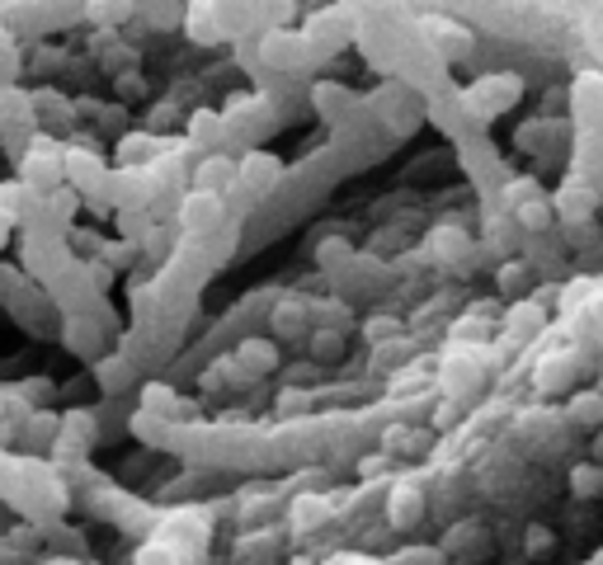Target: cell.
Masks as SVG:
<instances>
[{
  "label": "cell",
  "instance_id": "obj_1",
  "mask_svg": "<svg viewBox=\"0 0 603 565\" xmlns=\"http://www.w3.org/2000/svg\"><path fill=\"white\" fill-rule=\"evenodd\" d=\"M62 141H52L48 132H33L29 137V147H24V156H19V185H24L29 194H52L57 185H62Z\"/></svg>",
  "mask_w": 603,
  "mask_h": 565
},
{
  "label": "cell",
  "instance_id": "obj_2",
  "mask_svg": "<svg viewBox=\"0 0 603 565\" xmlns=\"http://www.w3.org/2000/svg\"><path fill=\"white\" fill-rule=\"evenodd\" d=\"M175 221H179V231H185V236L208 240L227 221V198L223 194H208V189H189L185 198H179Z\"/></svg>",
  "mask_w": 603,
  "mask_h": 565
},
{
  "label": "cell",
  "instance_id": "obj_3",
  "mask_svg": "<svg viewBox=\"0 0 603 565\" xmlns=\"http://www.w3.org/2000/svg\"><path fill=\"white\" fill-rule=\"evenodd\" d=\"M67 259L71 255L62 250V236L57 231H19V269H24L33 282H48Z\"/></svg>",
  "mask_w": 603,
  "mask_h": 565
},
{
  "label": "cell",
  "instance_id": "obj_4",
  "mask_svg": "<svg viewBox=\"0 0 603 565\" xmlns=\"http://www.w3.org/2000/svg\"><path fill=\"white\" fill-rule=\"evenodd\" d=\"M105 179H109V166L99 160V151H86V147L62 151V185H71L80 198H99L105 194Z\"/></svg>",
  "mask_w": 603,
  "mask_h": 565
},
{
  "label": "cell",
  "instance_id": "obj_5",
  "mask_svg": "<svg viewBox=\"0 0 603 565\" xmlns=\"http://www.w3.org/2000/svg\"><path fill=\"white\" fill-rule=\"evenodd\" d=\"M278 179H284V160L274 151H246L236 160V185L246 189L250 198H265L278 189Z\"/></svg>",
  "mask_w": 603,
  "mask_h": 565
},
{
  "label": "cell",
  "instance_id": "obj_6",
  "mask_svg": "<svg viewBox=\"0 0 603 565\" xmlns=\"http://www.w3.org/2000/svg\"><path fill=\"white\" fill-rule=\"evenodd\" d=\"M259 48H265V62L278 67V71H302V67H312L316 57H320V52L307 43V38H302V33H288V29H269Z\"/></svg>",
  "mask_w": 603,
  "mask_h": 565
},
{
  "label": "cell",
  "instance_id": "obj_7",
  "mask_svg": "<svg viewBox=\"0 0 603 565\" xmlns=\"http://www.w3.org/2000/svg\"><path fill=\"white\" fill-rule=\"evenodd\" d=\"M462 99H467V109L476 118H495L500 109H510L514 99H518V80L514 76H481Z\"/></svg>",
  "mask_w": 603,
  "mask_h": 565
},
{
  "label": "cell",
  "instance_id": "obj_8",
  "mask_svg": "<svg viewBox=\"0 0 603 565\" xmlns=\"http://www.w3.org/2000/svg\"><path fill=\"white\" fill-rule=\"evenodd\" d=\"M599 208V194L594 185H585V179H566L556 194V217L566 221V227H580V221H590Z\"/></svg>",
  "mask_w": 603,
  "mask_h": 565
},
{
  "label": "cell",
  "instance_id": "obj_9",
  "mask_svg": "<svg viewBox=\"0 0 603 565\" xmlns=\"http://www.w3.org/2000/svg\"><path fill=\"white\" fill-rule=\"evenodd\" d=\"M194 189H208V194H227L236 185V160L227 151H204V160L194 166Z\"/></svg>",
  "mask_w": 603,
  "mask_h": 565
},
{
  "label": "cell",
  "instance_id": "obj_10",
  "mask_svg": "<svg viewBox=\"0 0 603 565\" xmlns=\"http://www.w3.org/2000/svg\"><path fill=\"white\" fill-rule=\"evenodd\" d=\"M349 10H326V14H316L307 29H302V38L316 48V52H330V48H339L349 38Z\"/></svg>",
  "mask_w": 603,
  "mask_h": 565
},
{
  "label": "cell",
  "instance_id": "obj_11",
  "mask_svg": "<svg viewBox=\"0 0 603 565\" xmlns=\"http://www.w3.org/2000/svg\"><path fill=\"white\" fill-rule=\"evenodd\" d=\"M189 147H198V151H217L227 141V118L223 113H212V109H198L194 118H189Z\"/></svg>",
  "mask_w": 603,
  "mask_h": 565
},
{
  "label": "cell",
  "instance_id": "obj_12",
  "mask_svg": "<svg viewBox=\"0 0 603 565\" xmlns=\"http://www.w3.org/2000/svg\"><path fill=\"white\" fill-rule=\"evenodd\" d=\"M160 151H166V141L151 137V132H128L123 141H118V160H123V166H132V170H147Z\"/></svg>",
  "mask_w": 603,
  "mask_h": 565
},
{
  "label": "cell",
  "instance_id": "obj_13",
  "mask_svg": "<svg viewBox=\"0 0 603 565\" xmlns=\"http://www.w3.org/2000/svg\"><path fill=\"white\" fill-rule=\"evenodd\" d=\"M387 518H392V528H415L419 518H425V495H419L415 486H396L392 499H387Z\"/></svg>",
  "mask_w": 603,
  "mask_h": 565
},
{
  "label": "cell",
  "instance_id": "obj_14",
  "mask_svg": "<svg viewBox=\"0 0 603 565\" xmlns=\"http://www.w3.org/2000/svg\"><path fill=\"white\" fill-rule=\"evenodd\" d=\"M62 345L76 349V354H90V358H95V349H99V330H95V320H90L86 311H71V316H67Z\"/></svg>",
  "mask_w": 603,
  "mask_h": 565
},
{
  "label": "cell",
  "instance_id": "obj_15",
  "mask_svg": "<svg viewBox=\"0 0 603 565\" xmlns=\"http://www.w3.org/2000/svg\"><path fill=\"white\" fill-rule=\"evenodd\" d=\"M542 326H547V316H542L537 301H514V307H510V339H514V345H524V339L542 335Z\"/></svg>",
  "mask_w": 603,
  "mask_h": 565
},
{
  "label": "cell",
  "instance_id": "obj_16",
  "mask_svg": "<svg viewBox=\"0 0 603 565\" xmlns=\"http://www.w3.org/2000/svg\"><path fill=\"white\" fill-rule=\"evenodd\" d=\"M95 381H99V387H105L109 396H113V391H123L128 381H132V358H123V354L95 358Z\"/></svg>",
  "mask_w": 603,
  "mask_h": 565
},
{
  "label": "cell",
  "instance_id": "obj_17",
  "mask_svg": "<svg viewBox=\"0 0 603 565\" xmlns=\"http://www.w3.org/2000/svg\"><path fill=\"white\" fill-rule=\"evenodd\" d=\"M86 14L95 24H123L132 19V0H86Z\"/></svg>",
  "mask_w": 603,
  "mask_h": 565
},
{
  "label": "cell",
  "instance_id": "obj_18",
  "mask_svg": "<svg viewBox=\"0 0 603 565\" xmlns=\"http://www.w3.org/2000/svg\"><path fill=\"white\" fill-rule=\"evenodd\" d=\"M566 415L575 424H603V391H575Z\"/></svg>",
  "mask_w": 603,
  "mask_h": 565
},
{
  "label": "cell",
  "instance_id": "obj_19",
  "mask_svg": "<svg viewBox=\"0 0 603 565\" xmlns=\"http://www.w3.org/2000/svg\"><path fill=\"white\" fill-rule=\"evenodd\" d=\"M240 363H246V373H269L278 363V349L265 345V339H246V345H240Z\"/></svg>",
  "mask_w": 603,
  "mask_h": 565
},
{
  "label": "cell",
  "instance_id": "obj_20",
  "mask_svg": "<svg viewBox=\"0 0 603 565\" xmlns=\"http://www.w3.org/2000/svg\"><path fill=\"white\" fill-rule=\"evenodd\" d=\"M571 490H575L580 499L603 495V467H594V462H580V467L571 472Z\"/></svg>",
  "mask_w": 603,
  "mask_h": 565
},
{
  "label": "cell",
  "instance_id": "obj_21",
  "mask_svg": "<svg viewBox=\"0 0 603 565\" xmlns=\"http://www.w3.org/2000/svg\"><path fill=\"white\" fill-rule=\"evenodd\" d=\"M189 38H194V43H217V38H227V33L217 29V19H212L208 6H194L189 10Z\"/></svg>",
  "mask_w": 603,
  "mask_h": 565
},
{
  "label": "cell",
  "instance_id": "obj_22",
  "mask_svg": "<svg viewBox=\"0 0 603 565\" xmlns=\"http://www.w3.org/2000/svg\"><path fill=\"white\" fill-rule=\"evenodd\" d=\"M142 415H156V419L175 415V391L160 387V381H147V387H142Z\"/></svg>",
  "mask_w": 603,
  "mask_h": 565
},
{
  "label": "cell",
  "instance_id": "obj_23",
  "mask_svg": "<svg viewBox=\"0 0 603 565\" xmlns=\"http://www.w3.org/2000/svg\"><path fill=\"white\" fill-rule=\"evenodd\" d=\"M29 282H33V278L19 269V265H0V307H10V301L29 288Z\"/></svg>",
  "mask_w": 603,
  "mask_h": 565
},
{
  "label": "cell",
  "instance_id": "obj_24",
  "mask_svg": "<svg viewBox=\"0 0 603 565\" xmlns=\"http://www.w3.org/2000/svg\"><path fill=\"white\" fill-rule=\"evenodd\" d=\"M537 381H542V387H566V381H571V363H566V354H547V363L537 368Z\"/></svg>",
  "mask_w": 603,
  "mask_h": 565
},
{
  "label": "cell",
  "instance_id": "obj_25",
  "mask_svg": "<svg viewBox=\"0 0 603 565\" xmlns=\"http://www.w3.org/2000/svg\"><path fill=\"white\" fill-rule=\"evenodd\" d=\"M514 217H518V227H528V231H542V227L552 221V212H547V204H542V198H528V204H518Z\"/></svg>",
  "mask_w": 603,
  "mask_h": 565
},
{
  "label": "cell",
  "instance_id": "obj_26",
  "mask_svg": "<svg viewBox=\"0 0 603 565\" xmlns=\"http://www.w3.org/2000/svg\"><path fill=\"white\" fill-rule=\"evenodd\" d=\"M19 76V52L6 33H0V86H10V80Z\"/></svg>",
  "mask_w": 603,
  "mask_h": 565
},
{
  "label": "cell",
  "instance_id": "obj_27",
  "mask_svg": "<svg viewBox=\"0 0 603 565\" xmlns=\"http://www.w3.org/2000/svg\"><path fill=\"white\" fill-rule=\"evenodd\" d=\"M137 565H179L175 547H160V542H147L142 552H137Z\"/></svg>",
  "mask_w": 603,
  "mask_h": 565
},
{
  "label": "cell",
  "instance_id": "obj_28",
  "mask_svg": "<svg viewBox=\"0 0 603 565\" xmlns=\"http://www.w3.org/2000/svg\"><path fill=\"white\" fill-rule=\"evenodd\" d=\"M297 528H316V523L320 518H326V504H320V499H297Z\"/></svg>",
  "mask_w": 603,
  "mask_h": 565
},
{
  "label": "cell",
  "instance_id": "obj_29",
  "mask_svg": "<svg viewBox=\"0 0 603 565\" xmlns=\"http://www.w3.org/2000/svg\"><path fill=\"white\" fill-rule=\"evenodd\" d=\"M528 198H537V185H533V179H514V185L505 189V204H510V208L528 204Z\"/></svg>",
  "mask_w": 603,
  "mask_h": 565
},
{
  "label": "cell",
  "instance_id": "obj_30",
  "mask_svg": "<svg viewBox=\"0 0 603 565\" xmlns=\"http://www.w3.org/2000/svg\"><path fill=\"white\" fill-rule=\"evenodd\" d=\"M594 293V278H571V288L561 293V307H575V301H585Z\"/></svg>",
  "mask_w": 603,
  "mask_h": 565
},
{
  "label": "cell",
  "instance_id": "obj_31",
  "mask_svg": "<svg viewBox=\"0 0 603 565\" xmlns=\"http://www.w3.org/2000/svg\"><path fill=\"white\" fill-rule=\"evenodd\" d=\"M297 316H302L297 307H278V330L293 335V330H297Z\"/></svg>",
  "mask_w": 603,
  "mask_h": 565
},
{
  "label": "cell",
  "instance_id": "obj_32",
  "mask_svg": "<svg viewBox=\"0 0 603 565\" xmlns=\"http://www.w3.org/2000/svg\"><path fill=\"white\" fill-rule=\"evenodd\" d=\"M396 326H392V316H382V320H373L368 326V339H382V335H392Z\"/></svg>",
  "mask_w": 603,
  "mask_h": 565
},
{
  "label": "cell",
  "instance_id": "obj_33",
  "mask_svg": "<svg viewBox=\"0 0 603 565\" xmlns=\"http://www.w3.org/2000/svg\"><path fill=\"white\" fill-rule=\"evenodd\" d=\"M500 278H505V282H500V288H510V293H514V288H518V278H524V269H518V265H510V269L500 274Z\"/></svg>",
  "mask_w": 603,
  "mask_h": 565
},
{
  "label": "cell",
  "instance_id": "obj_34",
  "mask_svg": "<svg viewBox=\"0 0 603 565\" xmlns=\"http://www.w3.org/2000/svg\"><path fill=\"white\" fill-rule=\"evenodd\" d=\"M10 231H14V227H6V221H0V246H6V240H10Z\"/></svg>",
  "mask_w": 603,
  "mask_h": 565
},
{
  "label": "cell",
  "instance_id": "obj_35",
  "mask_svg": "<svg viewBox=\"0 0 603 565\" xmlns=\"http://www.w3.org/2000/svg\"><path fill=\"white\" fill-rule=\"evenodd\" d=\"M297 565H312V561H297Z\"/></svg>",
  "mask_w": 603,
  "mask_h": 565
}]
</instances>
